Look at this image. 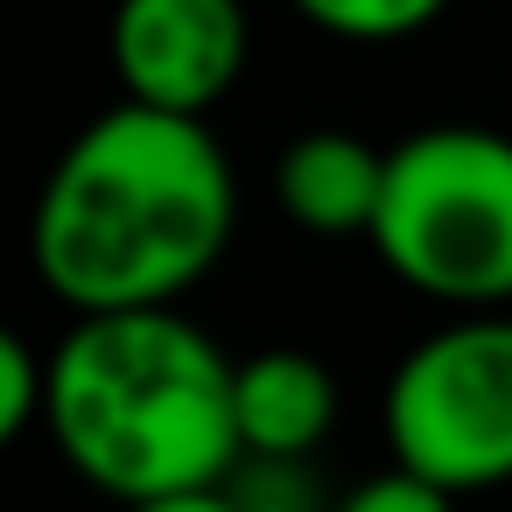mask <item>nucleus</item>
<instances>
[{"label":"nucleus","mask_w":512,"mask_h":512,"mask_svg":"<svg viewBox=\"0 0 512 512\" xmlns=\"http://www.w3.org/2000/svg\"><path fill=\"white\" fill-rule=\"evenodd\" d=\"M239 183L211 120L106 106L50 162L29 267L71 316L176 309L232 246Z\"/></svg>","instance_id":"f257e3e1"},{"label":"nucleus","mask_w":512,"mask_h":512,"mask_svg":"<svg viewBox=\"0 0 512 512\" xmlns=\"http://www.w3.org/2000/svg\"><path fill=\"white\" fill-rule=\"evenodd\" d=\"M232 365L183 309L78 316L50 351V442L120 512L225 491L239 470Z\"/></svg>","instance_id":"f03ea898"},{"label":"nucleus","mask_w":512,"mask_h":512,"mask_svg":"<svg viewBox=\"0 0 512 512\" xmlns=\"http://www.w3.org/2000/svg\"><path fill=\"white\" fill-rule=\"evenodd\" d=\"M372 253L393 281L456 316L512 302V134L498 127H421L386 148V197Z\"/></svg>","instance_id":"7ed1b4c3"},{"label":"nucleus","mask_w":512,"mask_h":512,"mask_svg":"<svg viewBox=\"0 0 512 512\" xmlns=\"http://www.w3.org/2000/svg\"><path fill=\"white\" fill-rule=\"evenodd\" d=\"M386 449L449 498L512 484V316H449L386 379Z\"/></svg>","instance_id":"20e7f679"},{"label":"nucleus","mask_w":512,"mask_h":512,"mask_svg":"<svg viewBox=\"0 0 512 512\" xmlns=\"http://www.w3.org/2000/svg\"><path fill=\"white\" fill-rule=\"evenodd\" d=\"M253 22L239 0H113L106 57L127 106L169 120H211L246 71Z\"/></svg>","instance_id":"39448f33"},{"label":"nucleus","mask_w":512,"mask_h":512,"mask_svg":"<svg viewBox=\"0 0 512 512\" xmlns=\"http://www.w3.org/2000/svg\"><path fill=\"white\" fill-rule=\"evenodd\" d=\"M232 428H239V463H309L337 428V372L295 344L239 358Z\"/></svg>","instance_id":"423d86ee"},{"label":"nucleus","mask_w":512,"mask_h":512,"mask_svg":"<svg viewBox=\"0 0 512 512\" xmlns=\"http://www.w3.org/2000/svg\"><path fill=\"white\" fill-rule=\"evenodd\" d=\"M274 197L288 225L316 239H372L386 197V148L351 127H309L274 162Z\"/></svg>","instance_id":"0eeeda50"},{"label":"nucleus","mask_w":512,"mask_h":512,"mask_svg":"<svg viewBox=\"0 0 512 512\" xmlns=\"http://www.w3.org/2000/svg\"><path fill=\"white\" fill-rule=\"evenodd\" d=\"M295 8L344 43H400V36H421L449 0H295Z\"/></svg>","instance_id":"6e6552de"},{"label":"nucleus","mask_w":512,"mask_h":512,"mask_svg":"<svg viewBox=\"0 0 512 512\" xmlns=\"http://www.w3.org/2000/svg\"><path fill=\"white\" fill-rule=\"evenodd\" d=\"M43 393H50V358H36L22 330L0 323V449H15L29 421H43Z\"/></svg>","instance_id":"1a4fd4ad"},{"label":"nucleus","mask_w":512,"mask_h":512,"mask_svg":"<svg viewBox=\"0 0 512 512\" xmlns=\"http://www.w3.org/2000/svg\"><path fill=\"white\" fill-rule=\"evenodd\" d=\"M225 498L239 512H330L316 498V477L309 463H239L225 477Z\"/></svg>","instance_id":"9d476101"},{"label":"nucleus","mask_w":512,"mask_h":512,"mask_svg":"<svg viewBox=\"0 0 512 512\" xmlns=\"http://www.w3.org/2000/svg\"><path fill=\"white\" fill-rule=\"evenodd\" d=\"M330 512H456V498H449L442 484H428V477H414V470L386 463V470L358 477Z\"/></svg>","instance_id":"9b49d317"},{"label":"nucleus","mask_w":512,"mask_h":512,"mask_svg":"<svg viewBox=\"0 0 512 512\" xmlns=\"http://www.w3.org/2000/svg\"><path fill=\"white\" fill-rule=\"evenodd\" d=\"M127 512H239L225 491H190V498H155V505H127Z\"/></svg>","instance_id":"f8f14e48"}]
</instances>
